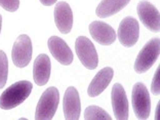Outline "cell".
I'll return each mask as SVG.
<instances>
[{
    "label": "cell",
    "mask_w": 160,
    "mask_h": 120,
    "mask_svg": "<svg viewBox=\"0 0 160 120\" xmlns=\"http://www.w3.org/2000/svg\"><path fill=\"white\" fill-rule=\"evenodd\" d=\"M132 108L138 119H147L151 111V100L147 87L138 82L132 87Z\"/></svg>",
    "instance_id": "277c9868"
},
{
    "label": "cell",
    "mask_w": 160,
    "mask_h": 120,
    "mask_svg": "<svg viewBox=\"0 0 160 120\" xmlns=\"http://www.w3.org/2000/svg\"><path fill=\"white\" fill-rule=\"evenodd\" d=\"M32 92V83L22 80L13 83L0 96V108L3 110L16 108L28 99Z\"/></svg>",
    "instance_id": "6da1fadb"
},
{
    "label": "cell",
    "mask_w": 160,
    "mask_h": 120,
    "mask_svg": "<svg viewBox=\"0 0 160 120\" xmlns=\"http://www.w3.org/2000/svg\"><path fill=\"white\" fill-rule=\"evenodd\" d=\"M50 60L47 54L41 53L36 58L33 67V77L36 84L45 85L50 76Z\"/></svg>",
    "instance_id": "9a60e30c"
},
{
    "label": "cell",
    "mask_w": 160,
    "mask_h": 120,
    "mask_svg": "<svg viewBox=\"0 0 160 120\" xmlns=\"http://www.w3.org/2000/svg\"><path fill=\"white\" fill-rule=\"evenodd\" d=\"M1 25H2V17L0 16V32H1Z\"/></svg>",
    "instance_id": "603a6c76"
},
{
    "label": "cell",
    "mask_w": 160,
    "mask_h": 120,
    "mask_svg": "<svg viewBox=\"0 0 160 120\" xmlns=\"http://www.w3.org/2000/svg\"><path fill=\"white\" fill-rule=\"evenodd\" d=\"M130 0H102L96 9V13L100 18H108L119 12L128 4Z\"/></svg>",
    "instance_id": "2e32d148"
},
{
    "label": "cell",
    "mask_w": 160,
    "mask_h": 120,
    "mask_svg": "<svg viewBox=\"0 0 160 120\" xmlns=\"http://www.w3.org/2000/svg\"><path fill=\"white\" fill-rule=\"evenodd\" d=\"M118 39L125 47H132L137 43L140 35V27L138 21L132 17L123 19L118 28Z\"/></svg>",
    "instance_id": "52a82bcc"
},
{
    "label": "cell",
    "mask_w": 160,
    "mask_h": 120,
    "mask_svg": "<svg viewBox=\"0 0 160 120\" xmlns=\"http://www.w3.org/2000/svg\"><path fill=\"white\" fill-rule=\"evenodd\" d=\"M12 58L18 68L28 66L32 58V42L28 35H20L13 43Z\"/></svg>",
    "instance_id": "8992f818"
},
{
    "label": "cell",
    "mask_w": 160,
    "mask_h": 120,
    "mask_svg": "<svg viewBox=\"0 0 160 120\" xmlns=\"http://www.w3.org/2000/svg\"><path fill=\"white\" fill-rule=\"evenodd\" d=\"M0 6L7 12H13L19 8L20 0H0Z\"/></svg>",
    "instance_id": "d6986e66"
},
{
    "label": "cell",
    "mask_w": 160,
    "mask_h": 120,
    "mask_svg": "<svg viewBox=\"0 0 160 120\" xmlns=\"http://www.w3.org/2000/svg\"><path fill=\"white\" fill-rule=\"evenodd\" d=\"M159 82H160V67H158L157 70H156L153 80H152V83H151V92L154 96H159V93H160Z\"/></svg>",
    "instance_id": "ffe728a7"
},
{
    "label": "cell",
    "mask_w": 160,
    "mask_h": 120,
    "mask_svg": "<svg viewBox=\"0 0 160 120\" xmlns=\"http://www.w3.org/2000/svg\"><path fill=\"white\" fill-rule=\"evenodd\" d=\"M138 14L141 22L150 31L159 32L160 30V14L159 10L148 1H141L138 4Z\"/></svg>",
    "instance_id": "ba28073f"
},
{
    "label": "cell",
    "mask_w": 160,
    "mask_h": 120,
    "mask_svg": "<svg viewBox=\"0 0 160 120\" xmlns=\"http://www.w3.org/2000/svg\"><path fill=\"white\" fill-rule=\"evenodd\" d=\"M54 22L59 31L68 34L73 26V13L68 3L61 1L54 7Z\"/></svg>",
    "instance_id": "4fadbf2b"
},
{
    "label": "cell",
    "mask_w": 160,
    "mask_h": 120,
    "mask_svg": "<svg viewBox=\"0 0 160 120\" xmlns=\"http://www.w3.org/2000/svg\"><path fill=\"white\" fill-rule=\"evenodd\" d=\"M8 74V61L4 52L0 50V88L4 87Z\"/></svg>",
    "instance_id": "ac0fdd59"
},
{
    "label": "cell",
    "mask_w": 160,
    "mask_h": 120,
    "mask_svg": "<svg viewBox=\"0 0 160 120\" xmlns=\"http://www.w3.org/2000/svg\"><path fill=\"white\" fill-rule=\"evenodd\" d=\"M75 49L79 61L86 69L93 70L98 67L99 58H98L97 50L88 38L85 36H79L76 39Z\"/></svg>",
    "instance_id": "5b68a950"
},
{
    "label": "cell",
    "mask_w": 160,
    "mask_h": 120,
    "mask_svg": "<svg viewBox=\"0 0 160 120\" xmlns=\"http://www.w3.org/2000/svg\"><path fill=\"white\" fill-rule=\"evenodd\" d=\"M112 107L115 118L117 120L128 119V101H127L125 90L119 83H115L111 92Z\"/></svg>",
    "instance_id": "9c48e42d"
},
{
    "label": "cell",
    "mask_w": 160,
    "mask_h": 120,
    "mask_svg": "<svg viewBox=\"0 0 160 120\" xmlns=\"http://www.w3.org/2000/svg\"><path fill=\"white\" fill-rule=\"evenodd\" d=\"M84 119L86 120H111V116L105 110L97 106H89L84 111Z\"/></svg>",
    "instance_id": "e0dca14e"
},
{
    "label": "cell",
    "mask_w": 160,
    "mask_h": 120,
    "mask_svg": "<svg viewBox=\"0 0 160 120\" xmlns=\"http://www.w3.org/2000/svg\"><path fill=\"white\" fill-rule=\"evenodd\" d=\"M63 109L65 119L67 120H77L80 117V99L77 89L73 86L68 87L64 96Z\"/></svg>",
    "instance_id": "30bf717a"
},
{
    "label": "cell",
    "mask_w": 160,
    "mask_h": 120,
    "mask_svg": "<svg viewBox=\"0 0 160 120\" xmlns=\"http://www.w3.org/2000/svg\"><path fill=\"white\" fill-rule=\"evenodd\" d=\"M58 1V0H40V2L42 3L43 5H45V6H50V5H52L54 4Z\"/></svg>",
    "instance_id": "44dd1931"
},
{
    "label": "cell",
    "mask_w": 160,
    "mask_h": 120,
    "mask_svg": "<svg viewBox=\"0 0 160 120\" xmlns=\"http://www.w3.org/2000/svg\"><path fill=\"white\" fill-rule=\"evenodd\" d=\"M113 69L110 67L103 68L101 71H99V73H97L88 86V89H87L88 96L94 98L103 92L107 88L109 83L111 82L112 78H113Z\"/></svg>",
    "instance_id": "5bb4252c"
},
{
    "label": "cell",
    "mask_w": 160,
    "mask_h": 120,
    "mask_svg": "<svg viewBox=\"0 0 160 120\" xmlns=\"http://www.w3.org/2000/svg\"><path fill=\"white\" fill-rule=\"evenodd\" d=\"M47 45L52 57L59 63L63 65H70L72 63L73 61L72 50L62 38L58 36H52L47 41Z\"/></svg>",
    "instance_id": "8fae6325"
},
{
    "label": "cell",
    "mask_w": 160,
    "mask_h": 120,
    "mask_svg": "<svg viewBox=\"0 0 160 120\" xmlns=\"http://www.w3.org/2000/svg\"><path fill=\"white\" fill-rule=\"evenodd\" d=\"M60 93L56 87H48L42 93L41 98L37 104L35 112L36 120H50L59 106Z\"/></svg>",
    "instance_id": "7a4b0ae2"
},
{
    "label": "cell",
    "mask_w": 160,
    "mask_h": 120,
    "mask_svg": "<svg viewBox=\"0 0 160 120\" xmlns=\"http://www.w3.org/2000/svg\"><path fill=\"white\" fill-rule=\"evenodd\" d=\"M160 53V39L152 38L142 48L134 63V70L137 73H145L154 65Z\"/></svg>",
    "instance_id": "3957f363"
},
{
    "label": "cell",
    "mask_w": 160,
    "mask_h": 120,
    "mask_svg": "<svg viewBox=\"0 0 160 120\" xmlns=\"http://www.w3.org/2000/svg\"><path fill=\"white\" fill-rule=\"evenodd\" d=\"M88 29L92 37L102 45H110L116 39L114 29L104 22L94 21L89 25Z\"/></svg>",
    "instance_id": "7c38bea8"
},
{
    "label": "cell",
    "mask_w": 160,
    "mask_h": 120,
    "mask_svg": "<svg viewBox=\"0 0 160 120\" xmlns=\"http://www.w3.org/2000/svg\"><path fill=\"white\" fill-rule=\"evenodd\" d=\"M159 110H160V103L157 104V108H156V114H155V119H159Z\"/></svg>",
    "instance_id": "7402d4cb"
}]
</instances>
